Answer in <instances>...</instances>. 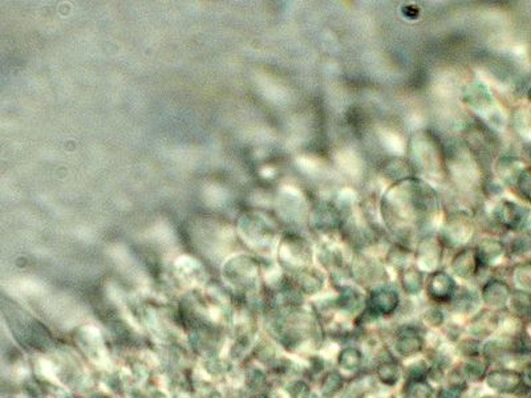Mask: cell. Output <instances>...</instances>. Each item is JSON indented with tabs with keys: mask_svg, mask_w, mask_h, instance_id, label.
<instances>
[{
	"mask_svg": "<svg viewBox=\"0 0 531 398\" xmlns=\"http://www.w3.org/2000/svg\"><path fill=\"white\" fill-rule=\"evenodd\" d=\"M486 385L498 393H515L523 386V373L513 369H497L486 375Z\"/></svg>",
	"mask_w": 531,
	"mask_h": 398,
	"instance_id": "7c38bea8",
	"label": "cell"
},
{
	"mask_svg": "<svg viewBox=\"0 0 531 398\" xmlns=\"http://www.w3.org/2000/svg\"><path fill=\"white\" fill-rule=\"evenodd\" d=\"M495 223L506 230L522 231L529 226V209L506 198H499L490 210Z\"/></svg>",
	"mask_w": 531,
	"mask_h": 398,
	"instance_id": "8992f818",
	"label": "cell"
},
{
	"mask_svg": "<svg viewBox=\"0 0 531 398\" xmlns=\"http://www.w3.org/2000/svg\"><path fill=\"white\" fill-rule=\"evenodd\" d=\"M402 286L408 295H419L425 287L424 273L417 267H408L402 273Z\"/></svg>",
	"mask_w": 531,
	"mask_h": 398,
	"instance_id": "603a6c76",
	"label": "cell"
},
{
	"mask_svg": "<svg viewBox=\"0 0 531 398\" xmlns=\"http://www.w3.org/2000/svg\"><path fill=\"white\" fill-rule=\"evenodd\" d=\"M415 258V252L410 251V249L405 247L403 245H395L386 255V262L393 267L396 269L397 271H402L406 270L408 267H410L409 262L410 259Z\"/></svg>",
	"mask_w": 531,
	"mask_h": 398,
	"instance_id": "484cf974",
	"label": "cell"
},
{
	"mask_svg": "<svg viewBox=\"0 0 531 398\" xmlns=\"http://www.w3.org/2000/svg\"><path fill=\"white\" fill-rule=\"evenodd\" d=\"M489 133H490L489 130H484L480 126H470L467 134V145L469 151L484 153V154L491 153L495 147V142H494L493 134H489Z\"/></svg>",
	"mask_w": 531,
	"mask_h": 398,
	"instance_id": "ffe728a7",
	"label": "cell"
},
{
	"mask_svg": "<svg viewBox=\"0 0 531 398\" xmlns=\"http://www.w3.org/2000/svg\"><path fill=\"white\" fill-rule=\"evenodd\" d=\"M513 252L517 253L518 256H523V253L529 252V242L528 239H518L514 245H513Z\"/></svg>",
	"mask_w": 531,
	"mask_h": 398,
	"instance_id": "f35d334b",
	"label": "cell"
},
{
	"mask_svg": "<svg viewBox=\"0 0 531 398\" xmlns=\"http://www.w3.org/2000/svg\"><path fill=\"white\" fill-rule=\"evenodd\" d=\"M376 373H378L379 380L382 381V385H385V386H395L397 384V381L400 380V368L391 358L384 360L379 364Z\"/></svg>",
	"mask_w": 531,
	"mask_h": 398,
	"instance_id": "83f0119b",
	"label": "cell"
},
{
	"mask_svg": "<svg viewBox=\"0 0 531 398\" xmlns=\"http://www.w3.org/2000/svg\"><path fill=\"white\" fill-rule=\"evenodd\" d=\"M344 386V378L338 372H328L320 381V393L324 398H334Z\"/></svg>",
	"mask_w": 531,
	"mask_h": 398,
	"instance_id": "f1b7e54d",
	"label": "cell"
},
{
	"mask_svg": "<svg viewBox=\"0 0 531 398\" xmlns=\"http://www.w3.org/2000/svg\"><path fill=\"white\" fill-rule=\"evenodd\" d=\"M464 103L490 127L499 130L506 125V116L501 105L484 83L473 82L467 85L464 90Z\"/></svg>",
	"mask_w": 531,
	"mask_h": 398,
	"instance_id": "3957f363",
	"label": "cell"
},
{
	"mask_svg": "<svg viewBox=\"0 0 531 398\" xmlns=\"http://www.w3.org/2000/svg\"><path fill=\"white\" fill-rule=\"evenodd\" d=\"M444 245L443 240L429 235L423 238L417 243V251L415 253V259L417 260V269L424 271H433L441 263L443 259Z\"/></svg>",
	"mask_w": 531,
	"mask_h": 398,
	"instance_id": "ba28073f",
	"label": "cell"
},
{
	"mask_svg": "<svg viewBox=\"0 0 531 398\" xmlns=\"http://www.w3.org/2000/svg\"><path fill=\"white\" fill-rule=\"evenodd\" d=\"M240 230L243 231V235L249 240L264 245L273 243L277 232L275 225L259 214H253L243 218Z\"/></svg>",
	"mask_w": 531,
	"mask_h": 398,
	"instance_id": "9c48e42d",
	"label": "cell"
},
{
	"mask_svg": "<svg viewBox=\"0 0 531 398\" xmlns=\"http://www.w3.org/2000/svg\"><path fill=\"white\" fill-rule=\"evenodd\" d=\"M514 314L529 316L530 312V295L525 291H517L510 295L509 303Z\"/></svg>",
	"mask_w": 531,
	"mask_h": 398,
	"instance_id": "1f68e13d",
	"label": "cell"
},
{
	"mask_svg": "<svg viewBox=\"0 0 531 398\" xmlns=\"http://www.w3.org/2000/svg\"><path fill=\"white\" fill-rule=\"evenodd\" d=\"M413 169L410 164L405 162L402 158H389L382 166V177L389 179L392 184L403 181L405 178L413 177Z\"/></svg>",
	"mask_w": 531,
	"mask_h": 398,
	"instance_id": "7402d4cb",
	"label": "cell"
},
{
	"mask_svg": "<svg viewBox=\"0 0 531 398\" xmlns=\"http://www.w3.org/2000/svg\"><path fill=\"white\" fill-rule=\"evenodd\" d=\"M499 327V317L494 312H482L477 316L471 325L470 332L476 336L491 335Z\"/></svg>",
	"mask_w": 531,
	"mask_h": 398,
	"instance_id": "d4e9b609",
	"label": "cell"
},
{
	"mask_svg": "<svg viewBox=\"0 0 531 398\" xmlns=\"http://www.w3.org/2000/svg\"><path fill=\"white\" fill-rule=\"evenodd\" d=\"M461 393L460 390H456V389H452V388H446L440 390V393L437 395V398H460L461 397Z\"/></svg>",
	"mask_w": 531,
	"mask_h": 398,
	"instance_id": "ab89813d",
	"label": "cell"
},
{
	"mask_svg": "<svg viewBox=\"0 0 531 398\" xmlns=\"http://www.w3.org/2000/svg\"><path fill=\"white\" fill-rule=\"evenodd\" d=\"M426 294L437 303H447L457 291V284L454 279L446 271H434L429 276L425 286Z\"/></svg>",
	"mask_w": 531,
	"mask_h": 398,
	"instance_id": "30bf717a",
	"label": "cell"
},
{
	"mask_svg": "<svg viewBox=\"0 0 531 398\" xmlns=\"http://www.w3.org/2000/svg\"><path fill=\"white\" fill-rule=\"evenodd\" d=\"M423 319H424V323L426 325L432 327V328H439L444 324L445 321V317L444 314L436 308V307H432V308H428L423 314Z\"/></svg>",
	"mask_w": 531,
	"mask_h": 398,
	"instance_id": "e575fe53",
	"label": "cell"
},
{
	"mask_svg": "<svg viewBox=\"0 0 531 398\" xmlns=\"http://www.w3.org/2000/svg\"><path fill=\"white\" fill-rule=\"evenodd\" d=\"M514 280L521 287L522 291L525 293L530 291V264L529 263L519 264L514 270Z\"/></svg>",
	"mask_w": 531,
	"mask_h": 398,
	"instance_id": "d6a6232c",
	"label": "cell"
},
{
	"mask_svg": "<svg viewBox=\"0 0 531 398\" xmlns=\"http://www.w3.org/2000/svg\"><path fill=\"white\" fill-rule=\"evenodd\" d=\"M310 222L320 234H331L341 227V212L334 205L319 203L310 212Z\"/></svg>",
	"mask_w": 531,
	"mask_h": 398,
	"instance_id": "8fae6325",
	"label": "cell"
},
{
	"mask_svg": "<svg viewBox=\"0 0 531 398\" xmlns=\"http://www.w3.org/2000/svg\"><path fill=\"white\" fill-rule=\"evenodd\" d=\"M530 117H529V109L528 106H521L518 109V112L515 113L514 116V124L518 127V130L521 132L522 136H525L526 138L529 137V130H530Z\"/></svg>",
	"mask_w": 531,
	"mask_h": 398,
	"instance_id": "836d02e7",
	"label": "cell"
},
{
	"mask_svg": "<svg viewBox=\"0 0 531 398\" xmlns=\"http://www.w3.org/2000/svg\"><path fill=\"white\" fill-rule=\"evenodd\" d=\"M351 270H352L354 276L364 284L382 283V280L386 277V273L382 269V264H379L372 258L365 256V255H359L354 259Z\"/></svg>",
	"mask_w": 531,
	"mask_h": 398,
	"instance_id": "5bb4252c",
	"label": "cell"
},
{
	"mask_svg": "<svg viewBox=\"0 0 531 398\" xmlns=\"http://www.w3.org/2000/svg\"><path fill=\"white\" fill-rule=\"evenodd\" d=\"M495 173L502 184L517 190L526 201L530 197V169L518 157H501L495 162Z\"/></svg>",
	"mask_w": 531,
	"mask_h": 398,
	"instance_id": "277c9868",
	"label": "cell"
},
{
	"mask_svg": "<svg viewBox=\"0 0 531 398\" xmlns=\"http://www.w3.org/2000/svg\"><path fill=\"white\" fill-rule=\"evenodd\" d=\"M510 287L502 280H490L482 288V300L490 308H504L509 303Z\"/></svg>",
	"mask_w": 531,
	"mask_h": 398,
	"instance_id": "e0dca14e",
	"label": "cell"
},
{
	"mask_svg": "<svg viewBox=\"0 0 531 398\" xmlns=\"http://www.w3.org/2000/svg\"><path fill=\"white\" fill-rule=\"evenodd\" d=\"M338 362H339L341 369L354 372L361 366L362 353H361L360 349H358L356 347H347V348L340 351Z\"/></svg>",
	"mask_w": 531,
	"mask_h": 398,
	"instance_id": "f546056e",
	"label": "cell"
},
{
	"mask_svg": "<svg viewBox=\"0 0 531 398\" xmlns=\"http://www.w3.org/2000/svg\"><path fill=\"white\" fill-rule=\"evenodd\" d=\"M400 306V297L396 291L389 288H376L369 295L368 312L373 316H389Z\"/></svg>",
	"mask_w": 531,
	"mask_h": 398,
	"instance_id": "4fadbf2b",
	"label": "cell"
},
{
	"mask_svg": "<svg viewBox=\"0 0 531 398\" xmlns=\"http://www.w3.org/2000/svg\"><path fill=\"white\" fill-rule=\"evenodd\" d=\"M481 269L474 249H464L452 260V270L461 279H471Z\"/></svg>",
	"mask_w": 531,
	"mask_h": 398,
	"instance_id": "2e32d148",
	"label": "cell"
},
{
	"mask_svg": "<svg viewBox=\"0 0 531 398\" xmlns=\"http://www.w3.org/2000/svg\"><path fill=\"white\" fill-rule=\"evenodd\" d=\"M409 157L413 171L440 181L446 177V153L432 132H417L409 141Z\"/></svg>",
	"mask_w": 531,
	"mask_h": 398,
	"instance_id": "7a4b0ae2",
	"label": "cell"
},
{
	"mask_svg": "<svg viewBox=\"0 0 531 398\" xmlns=\"http://www.w3.org/2000/svg\"><path fill=\"white\" fill-rule=\"evenodd\" d=\"M458 352L464 357H477L480 353V344L477 340L473 338H465L458 345Z\"/></svg>",
	"mask_w": 531,
	"mask_h": 398,
	"instance_id": "d590c367",
	"label": "cell"
},
{
	"mask_svg": "<svg viewBox=\"0 0 531 398\" xmlns=\"http://www.w3.org/2000/svg\"><path fill=\"white\" fill-rule=\"evenodd\" d=\"M474 231L471 216L467 211L457 210L447 214L444 219L443 240L452 247L464 246L470 240Z\"/></svg>",
	"mask_w": 531,
	"mask_h": 398,
	"instance_id": "52a82bcc",
	"label": "cell"
},
{
	"mask_svg": "<svg viewBox=\"0 0 531 398\" xmlns=\"http://www.w3.org/2000/svg\"><path fill=\"white\" fill-rule=\"evenodd\" d=\"M402 14H403L404 18L410 19V21H415V19H419V16H420V10H419L416 5L405 4V5L402 7Z\"/></svg>",
	"mask_w": 531,
	"mask_h": 398,
	"instance_id": "74e56055",
	"label": "cell"
},
{
	"mask_svg": "<svg viewBox=\"0 0 531 398\" xmlns=\"http://www.w3.org/2000/svg\"><path fill=\"white\" fill-rule=\"evenodd\" d=\"M486 369H488L486 362L477 356L469 358L461 371L467 381H480L486 375Z\"/></svg>",
	"mask_w": 531,
	"mask_h": 398,
	"instance_id": "4dcf8cb0",
	"label": "cell"
},
{
	"mask_svg": "<svg viewBox=\"0 0 531 398\" xmlns=\"http://www.w3.org/2000/svg\"><path fill=\"white\" fill-rule=\"evenodd\" d=\"M404 398H432L433 388L425 378L408 380L403 390Z\"/></svg>",
	"mask_w": 531,
	"mask_h": 398,
	"instance_id": "4316f807",
	"label": "cell"
},
{
	"mask_svg": "<svg viewBox=\"0 0 531 398\" xmlns=\"http://www.w3.org/2000/svg\"><path fill=\"white\" fill-rule=\"evenodd\" d=\"M477 259L481 267H488L495 264L505 253V246L502 242L494 238L482 239L474 249Z\"/></svg>",
	"mask_w": 531,
	"mask_h": 398,
	"instance_id": "ac0fdd59",
	"label": "cell"
},
{
	"mask_svg": "<svg viewBox=\"0 0 531 398\" xmlns=\"http://www.w3.org/2000/svg\"><path fill=\"white\" fill-rule=\"evenodd\" d=\"M424 348V338L415 328H402L395 340V349L402 357H412L420 353Z\"/></svg>",
	"mask_w": 531,
	"mask_h": 398,
	"instance_id": "9a60e30c",
	"label": "cell"
},
{
	"mask_svg": "<svg viewBox=\"0 0 531 398\" xmlns=\"http://www.w3.org/2000/svg\"><path fill=\"white\" fill-rule=\"evenodd\" d=\"M294 286L297 287L300 294H318L324 286V277L318 270L307 267L295 273Z\"/></svg>",
	"mask_w": 531,
	"mask_h": 398,
	"instance_id": "d6986e66",
	"label": "cell"
},
{
	"mask_svg": "<svg viewBox=\"0 0 531 398\" xmlns=\"http://www.w3.org/2000/svg\"><path fill=\"white\" fill-rule=\"evenodd\" d=\"M288 395L293 398H308L310 397V388L308 385L301 381V380H295L293 381L288 388H287Z\"/></svg>",
	"mask_w": 531,
	"mask_h": 398,
	"instance_id": "8d00e7d4",
	"label": "cell"
},
{
	"mask_svg": "<svg viewBox=\"0 0 531 398\" xmlns=\"http://www.w3.org/2000/svg\"><path fill=\"white\" fill-rule=\"evenodd\" d=\"M362 301V295L358 288L345 286L340 288L339 295L335 299V307L344 314H356L360 311Z\"/></svg>",
	"mask_w": 531,
	"mask_h": 398,
	"instance_id": "44dd1931",
	"label": "cell"
},
{
	"mask_svg": "<svg viewBox=\"0 0 531 398\" xmlns=\"http://www.w3.org/2000/svg\"><path fill=\"white\" fill-rule=\"evenodd\" d=\"M379 210L385 227L405 247L432 235L441 222L437 191L415 175L392 184L384 192Z\"/></svg>",
	"mask_w": 531,
	"mask_h": 398,
	"instance_id": "6da1fadb",
	"label": "cell"
},
{
	"mask_svg": "<svg viewBox=\"0 0 531 398\" xmlns=\"http://www.w3.org/2000/svg\"><path fill=\"white\" fill-rule=\"evenodd\" d=\"M279 256L288 269L297 273L310 267L314 258V251L306 238L294 232L283 236L279 246Z\"/></svg>",
	"mask_w": 531,
	"mask_h": 398,
	"instance_id": "5b68a950",
	"label": "cell"
},
{
	"mask_svg": "<svg viewBox=\"0 0 531 398\" xmlns=\"http://www.w3.org/2000/svg\"><path fill=\"white\" fill-rule=\"evenodd\" d=\"M482 398H499V397H495V396H485V397Z\"/></svg>",
	"mask_w": 531,
	"mask_h": 398,
	"instance_id": "60d3db41",
	"label": "cell"
},
{
	"mask_svg": "<svg viewBox=\"0 0 531 398\" xmlns=\"http://www.w3.org/2000/svg\"><path fill=\"white\" fill-rule=\"evenodd\" d=\"M453 308L458 314H467L473 312L477 308V303L480 301V297L474 291H470L467 288H462L456 291L454 296L452 297Z\"/></svg>",
	"mask_w": 531,
	"mask_h": 398,
	"instance_id": "cb8c5ba5",
	"label": "cell"
}]
</instances>
